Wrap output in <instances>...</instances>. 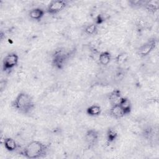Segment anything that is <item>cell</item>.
<instances>
[{"label":"cell","mask_w":159,"mask_h":159,"mask_svg":"<svg viewBox=\"0 0 159 159\" xmlns=\"http://www.w3.org/2000/svg\"><path fill=\"white\" fill-rule=\"evenodd\" d=\"M19 62V56L17 53L12 52L6 55L2 60V69L6 72L11 71Z\"/></svg>","instance_id":"277c9868"},{"label":"cell","mask_w":159,"mask_h":159,"mask_svg":"<svg viewBox=\"0 0 159 159\" xmlns=\"http://www.w3.org/2000/svg\"><path fill=\"white\" fill-rule=\"evenodd\" d=\"M111 54L108 51L102 52L99 53L98 57V61L99 63L103 66L107 65L111 60Z\"/></svg>","instance_id":"4fadbf2b"},{"label":"cell","mask_w":159,"mask_h":159,"mask_svg":"<svg viewBox=\"0 0 159 159\" xmlns=\"http://www.w3.org/2000/svg\"><path fill=\"white\" fill-rule=\"evenodd\" d=\"M4 148L9 152H14L17 148V144L16 140L11 137H6L3 140Z\"/></svg>","instance_id":"8fae6325"},{"label":"cell","mask_w":159,"mask_h":159,"mask_svg":"<svg viewBox=\"0 0 159 159\" xmlns=\"http://www.w3.org/2000/svg\"><path fill=\"white\" fill-rule=\"evenodd\" d=\"M122 98V96L121 94V91L118 89H116L109 93V95L108 96V99L111 105L114 106V105L119 104Z\"/></svg>","instance_id":"ba28073f"},{"label":"cell","mask_w":159,"mask_h":159,"mask_svg":"<svg viewBox=\"0 0 159 159\" xmlns=\"http://www.w3.org/2000/svg\"><path fill=\"white\" fill-rule=\"evenodd\" d=\"M101 113V107L98 104H92L86 109V114L92 117L98 116Z\"/></svg>","instance_id":"5bb4252c"},{"label":"cell","mask_w":159,"mask_h":159,"mask_svg":"<svg viewBox=\"0 0 159 159\" xmlns=\"http://www.w3.org/2000/svg\"><path fill=\"white\" fill-rule=\"evenodd\" d=\"M119 105L121 107L124 116L128 115L132 111V104L130 101L126 97H123L121 98Z\"/></svg>","instance_id":"30bf717a"},{"label":"cell","mask_w":159,"mask_h":159,"mask_svg":"<svg viewBox=\"0 0 159 159\" xmlns=\"http://www.w3.org/2000/svg\"><path fill=\"white\" fill-rule=\"evenodd\" d=\"M71 56V52L64 48H59L55 50L52 55V64L57 69H63Z\"/></svg>","instance_id":"3957f363"},{"label":"cell","mask_w":159,"mask_h":159,"mask_svg":"<svg viewBox=\"0 0 159 159\" xmlns=\"http://www.w3.org/2000/svg\"><path fill=\"white\" fill-rule=\"evenodd\" d=\"M67 2L66 1L63 0H55L52 1L47 8V12L48 14L51 15H55L61 11H63L66 6Z\"/></svg>","instance_id":"8992f818"},{"label":"cell","mask_w":159,"mask_h":159,"mask_svg":"<svg viewBox=\"0 0 159 159\" xmlns=\"http://www.w3.org/2000/svg\"><path fill=\"white\" fill-rule=\"evenodd\" d=\"M118 137V132L115 129L112 127H109L107 129L106 132V140L107 143H111L114 142L117 140Z\"/></svg>","instance_id":"9a60e30c"},{"label":"cell","mask_w":159,"mask_h":159,"mask_svg":"<svg viewBox=\"0 0 159 159\" xmlns=\"http://www.w3.org/2000/svg\"><path fill=\"white\" fill-rule=\"evenodd\" d=\"M12 106L19 112L27 114L34 110L35 102L30 94L25 92H20L12 101Z\"/></svg>","instance_id":"7a4b0ae2"},{"label":"cell","mask_w":159,"mask_h":159,"mask_svg":"<svg viewBox=\"0 0 159 159\" xmlns=\"http://www.w3.org/2000/svg\"><path fill=\"white\" fill-rule=\"evenodd\" d=\"M97 31H98V27H97V25L95 23L90 24L84 28V33L89 35H94L95 34H96Z\"/></svg>","instance_id":"ac0fdd59"},{"label":"cell","mask_w":159,"mask_h":159,"mask_svg":"<svg viewBox=\"0 0 159 159\" xmlns=\"http://www.w3.org/2000/svg\"><path fill=\"white\" fill-rule=\"evenodd\" d=\"M45 11L40 7H34L32 9L29 13L30 18L32 20L39 21L45 15Z\"/></svg>","instance_id":"9c48e42d"},{"label":"cell","mask_w":159,"mask_h":159,"mask_svg":"<svg viewBox=\"0 0 159 159\" xmlns=\"http://www.w3.org/2000/svg\"><path fill=\"white\" fill-rule=\"evenodd\" d=\"M110 115L114 119H119L124 116V114L119 104L111 106V107L109 110Z\"/></svg>","instance_id":"7c38bea8"},{"label":"cell","mask_w":159,"mask_h":159,"mask_svg":"<svg viewBox=\"0 0 159 159\" xmlns=\"http://www.w3.org/2000/svg\"><path fill=\"white\" fill-rule=\"evenodd\" d=\"M109 19V15L102 12V13H100L99 14L96 19H95V24L98 25H100L102 24V23H104V22H106L107 20H108Z\"/></svg>","instance_id":"e0dca14e"},{"label":"cell","mask_w":159,"mask_h":159,"mask_svg":"<svg viewBox=\"0 0 159 159\" xmlns=\"http://www.w3.org/2000/svg\"><path fill=\"white\" fill-rule=\"evenodd\" d=\"M48 147L38 140H33L27 143L20 152V155L29 159H37L45 157Z\"/></svg>","instance_id":"6da1fadb"},{"label":"cell","mask_w":159,"mask_h":159,"mask_svg":"<svg viewBox=\"0 0 159 159\" xmlns=\"http://www.w3.org/2000/svg\"><path fill=\"white\" fill-rule=\"evenodd\" d=\"M99 137V132L94 129H91L86 132L84 139L85 143L88 145V148H90L93 147L98 143Z\"/></svg>","instance_id":"52a82bcc"},{"label":"cell","mask_w":159,"mask_h":159,"mask_svg":"<svg viewBox=\"0 0 159 159\" xmlns=\"http://www.w3.org/2000/svg\"><path fill=\"white\" fill-rule=\"evenodd\" d=\"M157 41L155 39H152L142 44L137 50V54L141 57H145L149 55L156 47Z\"/></svg>","instance_id":"5b68a950"},{"label":"cell","mask_w":159,"mask_h":159,"mask_svg":"<svg viewBox=\"0 0 159 159\" xmlns=\"http://www.w3.org/2000/svg\"><path fill=\"white\" fill-rule=\"evenodd\" d=\"M143 6L149 11L155 12L158 9V3L157 1H143Z\"/></svg>","instance_id":"2e32d148"}]
</instances>
